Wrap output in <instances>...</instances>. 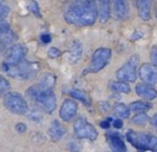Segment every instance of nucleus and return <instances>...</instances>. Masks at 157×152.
Returning a JSON list of instances; mask_svg holds the SVG:
<instances>
[{"instance_id": "0eeeda50", "label": "nucleus", "mask_w": 157, "mask_h": 152, "mask_svg": "<svg viewBox=\"0 0 157 152\" xmlns=\"http://www.w3.org/2000/svg\"><path fill=\"white\" fill-rule=\"evenodd\" d=\"M111 59V49L107 47H101L94 52L91 59V63L89 65L88 72L89 73H97L101 71Z\"/></svg>"}, {"instance_id": "bb28decb", "label": "nucleus", "mask_w": 157, "mask_h": 152, "mask_svg": "<svg viewBox=\"0 0 157 152\" xmlns=\"http://www.w3.org/2000/svg\"><path fill=\"white\" fill-rule=\"evenodd\" d=\"M9 89H10V84L3 76L0 75V94L6 92Z\"/></svg>"}, {"instance_id": "a878e982", "label": "nucleus", "mask_w": 157, "mask_h": 152, "mask_svg": "<svg viewBox=\"0 0 157 152\" xmlns=\"http://www.w3.org/2000/svg\"><path fill=\"white\" fill-rule=\"evenodd\" d=\"M28 10L30 11V12L32 13V14H34L36 17H41V11H40V6L39 4L36 3V1H34V0H31V1H29V3H28Z\"/></svg>"}, {"instance_id": "6e6552de", "label": "nucleus", "mask_w": 157, "mask_h": 152, "mask_svg": "<svg viewBox=\"0 0 157 152\" xmlns=\"http://www.w3.org/2000/svg\"><path fill=\"white\" fill-rule=\"evenodd\" d=\"M74 132L76 136L81 139H89L94 142L98 136L96 129L88 122L85 118H78L74 123Z\"/></svg>"}, {"instance_id": "393cba45", "label": "nucleus", "mask_w": 157, "mask_h": 152, "mask_svg": "<svg viewBox=\"0 0 157 152\" xmlns=\"http://www.w3.org/2000/svg\"><path fill=\"white\" fill-rule=\"evenodd\" d=\"M149 120H150L149 116L145 113H138L130 119V122L137 125H144L149 122Z\"/></svg>"}, {"instance_id": "f3484780", "label": "nucleus", "mask_w": 157, "mask_h": 152, "mask_svg": "<svg viewBox=\"0 0 157 152\" xmlns=\"http://www.w3.org/2000/svg\"><path fill=\"white\" fill-rule=\"evenodd\" d=\"M16 37L12 32L10 25L3 21H0V42L2 45H8L11 42H13Z\"/></svg>"}, {"instance_id": "473e14b6", "label": "nucleus", "mask_w": 157, "mask_h": 152, "mask_svg": "<svg viewBox=\"0 0 157 152\" xmlns=\"http://www.w3.org/2000/svg\"><path fill=\"white\" fill-rule=\"evenodd\" d=\"M112 127L116 129H122L123 127V120L121 118H117L112 120Z\"/></svg>"}, {"instance_id": "f8f14e48", "label": "nucleus", "mask_w": 157, "mask_h": 152, "mask_svg": "<svg viewBox=\"0 0 157 152\" xmlns=\"http://www.w3.org/2000/svg\"><path fill=\"white\" fill-rule=\"evenodd\" d=\"M107 142L111 152H127L126 145L122 136L117 132H110L106 135Z\"/></svg>"}, {"instance_id": "423d86ee", "label": "nucleus", "mask_w": 157, "mask_h": 152, "mask_svg": "<svg viewBox=\"0 0 157 152\" xmlns=\"http://www.w3.org/2000/svg\"><path fill=\"white\" fill-rule=\"evenodd\" d=\"M3 104L8 111L16 115H24L28 111L26 100L17 92H8L4 95Z\"/></svg>"}, {"instance_id": "7ed1b4c3", "label": "nucleus", "mask_w": 157, "mask_h": 152, "mask_svg": "<svg viewBox=\"0 0 157 152\" xmlns=\"http://www.w3.org/2000/svg\"><path fill=\"white\" fill-rule=\"evenodd\" d=\"M127 140L139 150H151L157 152V137L151 134L138 133L136 131H128L126 133Z\"/></svg>"}, {"instance_id": "c9c22d12", "label": "nucleus", "mask_w": 157, "mask_h": 152, "mask_svg": "<svg viewBox=\"0 0 157 152\" xmlns=\"http://www.w3.org/2000/svg\"><path fill=\"white\" fill-rule=\"evenodd\" d=\"M150 122H151V124L153 125L154 127H156L157 129V113L152 117L151 120H150Z\"/></svg>"}, {"instance_id": "f257e3e1", "label": "nucleus", "mask_w": 157, "mask_h": 152, "mask_svg": "<svg viewBox=\"0 0 157 152\" xmlns=\"http://www.w3.org/2000/svg\"><path fill=\"white\" fill-rule=\"evenodd\" d=\"M98 10L95 0H87L82 3L72 6L64 13L66 23L77 27H88L95 23Z\"/></svg>"}, {"instance_id": "7c9ffc66", "label": "nucleus", "mask_w": 157, "mask_h": 152, "mask_svg": "<svg viewBox=\"0 0 157 152\" xmlns=\"http://www.w3.org/2000/svg\"><path fill=\"white\" fill-rule=\"evenodd\" d=\"M60 55H61V52L56 47H52V48H49V50H48V57L52 59L58 58Z\"/></svg>"}, {"instance_id": "f704fd0d", "label": "nucleus", "mask_w": 157, "mask_h": 152, "mask_svg": "<svg viewBox=\"0 0 157 152\" xmlns=\"http://www.w3.org/2000/svg\"><path fill=\"white\" fill-rule=\"evenodd\" d=\"M16 131L18 132V133H24V132L26 131V124H24V123H17L16 124Z\"/></svg>"}, {"instance_id": "f03ea898", "label": "nucleus", "mask_w": 157, "mask_h": 152, "mask_svg": "<svg viewBox=\"0 0 157 152\" xmlns=\"http://www.w3.org/2000/svg\"><path fill=\"white\" fill-rule=\"evenodd\" d=\"M27 94L29 98H31L32 100L39 103L44 108V111H47V113H52L56 109L57 100L52 90L42 89L36 85L29 88L27 91Z\"/></svg>"}, {"instance_id": "4c0bfd02", "label": "nucleus", "mask_w": 157, "mask_h": 152, "mask_svg": "<svg viewBox=\"0 0 157 152\" xmlns=\"http://www.w3.org/2000/svg\"><path fill=\"white\" fill-rule=\"evenodd\" d=\"M155 13H156V17H157V6H156V9H155Z\"/></svg>"}, {"instance_id": "58836bf2", "label": "nucleus", "mask_w": 157, "mask_h": 152, "mask_svg": "<svg viewBox=\"0 0 157 152\" xmlns=\"http://www.w3.org/2000/svg\"><path fill=\"white\" fill-rule=\"evenodd\" d=\"M2 1H3V0H0V2H2Z\"/></svg>"}, {"instance_id": "72a5a7b5", "label": "nucleus", "mask_w": 157, "mask_h": 152, "mask_svg": "<svg viewBox=\"0 0 157 152\" xmlns=\"http://www.w3.org/2000/svg\"><path fill=\"white\" fill-rule=\"evenodd\" d=\"M41 40L43 43L47 44V43H50V41H52V37H50V34L48 33H44L41 36Z\"/></svg>"}, {"instance_id": "2eb2a0df", "label": "nucleus", "mask_w": 157, "mask_h": 152, "mask_svg": "<svg viewBox=\"0 0 157 152\" xmlns=\"http://www.w3.org/2000/svg\"><path fill=\"white\" fill-rule=\"evenodd\" d=\"M98 18L101 24L107 23L111 15V0H97Z\"/></svg>"}, {"instance_id": "c85d7f7f", "label": "nucleus", "mask_w": 157, "mask_h": 152, "mask_svg": "<svg viewBox=\"0 0 157 152\" xmlns=\"http://www.w3.org/2000/svg\"><path fill=\"white\" fill-rule=\"evenodd\" d=\"M150 58H151L152 64L155 68H157V47L156 46L152 47L151 52H150Z\"/></svg>"}, {"instance_id": "2f4dec72", "label": "nucleus", "mask_w": 157, "mask_h": 152, "mask_svg": "<svg viewBox=\"0 0 157 152\" xmlns=\"http://www.w3.org/2000/svg\"><path fill=\"white\" fill-rule=\"evenodd\" d=\"M112 120H113V119L107 118V119H105V120L101 121V122H99V125H101V129H109L110 125H112Z\"/></svg>"}, {"instance_id": "4468645a", "label": "nucleus", "mask_w": 157, "mask_h": 152, "mask_svg": "<svg viewBox=\"0 0 157 152\" xmlns=\"http://www.w3.org/2000/svg\"><path fill=\"white\" fill-rule=\"evenodd\" d=\"M113 15L119 21H124L129 16V6L127 0H112Z\"/></svg>"}, {"instance_id": "dca6fc26", "label": "nucleus", "mask_w": 157, "mask_h": 152, "mask_svg": "<svg viewBox=\"0 0 157 152\" xmlns=\"http://www.w3.org/2000/svg\"><path fill=\"white\" fill-rule=\"evenodd\" d=\"M153 0H137L138 15L142 21H150L152 14Z\"/></svg>"}, {"instance_id": "a211bd4d", "label": "nucleus", "mask_w": 157, "mask_h": 152, "mask_svg": "<svg viewBox=\"0 0 157 152\" xmlns=\"http://www.w3.org/2000/svg\"><path fill=\"white\" fill-rule=\"evenodd\" d=\"M65 133H66V129L58 120L52 121V125H50V127L48 129V134H49L52 142H58V140H60L61 138L65 135Z\"/></svg>"}, {"instance_id": "ddd939ff", "label": "nucleus", "mask_w": 157, "mask_h": 152, "mask_svg": "<svg viewBox=\"0 0 157 152\" xmlns=\"http://www.w3.org/2000/svg\"><path fill=\"white\" fill-rule=\"evenodd\" d=\"M136 93L137 95H139L141 99L147 101V102L153 101L157 96V91L155 88L144 83H140L136 85Z\"/></svg>"}, {"instance_id": "e433bc0d", "label": "nucleus", "mask_w": 157, "mask_h": 152, "mask_svg": "<svg viewBox=\"0 0 157 152\" xmlns=\"http://www.w3.org/2000/svg\"><path fill=\"white\" fill-rule=\"evenodd\" d=\"M76 1L78 2V3H82V2H86L87 0H76Z\"/></svg>"}, {"instance_id": "b1692460", "label": "nucleus", "mask_w": 157, "mask_h": 152, "mask_svg": "<svg viewBox=\"0 0 157 152\" xmlns=\"http://www.w3.org/2000/svg\"><path fill=\"white\" fill-rule=\"evenodd\" d=\"M110 88H111L112 91L118 92V93H124L127 94L130 92V87L127 83H124V81H113V83L110 85Z\"/></svg>"}, {"instance_id": "aec40b11", "label": "nucleus", "mask_w": 157, "mask_h": 152, "mask_svg": "<svg viewBox=\"0 0 157 152\" xmlns=\"http://www.w3.org/2000/svg\"><path fill=\"white\" fill-rule=\"evenodd\" d=\"M55 83H56V76L52 73H45V75L40 79L37 86H39L40 88H42V89L52 90V88H54V86H55Z\"/></svg>"}, {"instance_id": "412c9836", "label": "nucleus", "mask_w": 157, "mask_h": 152, "mask_svg": "<svg viewBox=\"0 0 157 152\" xmlns=\"http://www.w3.org/2000/svg\"><path fill=\"white\" fill-rule=\"evenodd\" d=\"M129 108L132 111H135L137 114L144 113L152 108V104L147 101H135V102L130 103Z\"/></svg>"}, {"instance_id": "5701e85b", "label": "nucleus", "mask_w": 157, "mask_h": 152, "mask_svg": "<svg viewBox=\"0 0 157 152\" xmlns=\"http://www.w3.org/2000/svg\"><path fill=\"white\" fill-rule=\"evenodd\" d=\"M113 111L116 114V116H118L121 119H126L130 116V108L127 107L123 103H118L113 106Z\"/></svg>"}, {"instance_id": "39448f33", "label": "nucleus", "mask_w": 157, "mask_h": 152, "mask_svg": "<svg viewBox=\"0 0 157 152\" xmlns=\"http://www.w3.org/2000/svg\"><path fill=\"white\" fill-rule=\"evenodd\" d=\"M139 57L134 55L117 71V78L124 83H135L138 77Z\"/></svg>"}, {"instance_id": "9d476101", "label": "nucleus", "mask_w": 157, "mask_h": 152, "mask_svg": "<svg viewBox=\"0 0 157 152\" xmlns=\"http://www.w3.org/2000/svg\"><path fill=\"white\" fill-rule=\"evenodd\" d=\"M138 75L144 84L147 85H157V68L150 63H144L139 68Z\"/></svg>"}, {"instance_id": "6ab92c4d", "label": "nucleus", "mask_w": 157, "mask_h": 152, "mask_svg": "<svg viewBox=\"0 0 157 152\" xmlns=\"http://www.w3.org/2000/svg\"><path fill=\"white\" fill-rule=\"evenodd\" d=\"M82 55V45L79 41H73L70 47V61L75 63L81 58Z\"/></svg>"}, {"instance_id": "9b49d317", "label": "nucleus", "mask_w": 157, "mask_h": 152, "mask_svg": "<svg viewBox=\"0 0 157 152\" xmlns=\"http://www.w3.org/2000/svg\"><path fill=\"white\" fill-rule=\"evenodd\" d=\"M77 103L73 100H65L61 105V108H60V117L63 121L65 122H70L72 121L73 119L76 117L77 114Z\"/></svg>"}, {"instance_id": "cd10ccee", "label": "nucleus", "mask_w": 157, "mask_h": 152, "mask_svg": "<svg viewBox=\"0 0 157 152\" xmlns=\"http://www.w3.org/2000/svg\"><path fill=\"white\" fill-rule=\"evenodd\" d=\"M10 11L11 10L8 6H6V4H3L2 2H0V21L6 18L9 15V13H10Z\"/></svg>"}, {"instance_id": "20e7f679", "label": "nucleus", "mask_w": 157, "mask_h": 152, "mask_svg": "<svg viewBox=\"0 0 157 152\" xmlns=\"http://www.w3.org/2000/svg\"><path fill=\"white\" fill-rule=\"evenodd\" d=\"M4 72L12 77H17L21 79H29L35 76L37 72V63L23 61L17 65H8L3 64Z\"/></svg>"}, {"instance_id": "1a4fd4ad", "label": "nucleus", "mask_w": 157, "mask_h": 152, "mask_svg": "<svg viewBox=\"0 0 157 152\" xmlns=\"http://www.w3.org/2000/svg\"><path fill=\"white\" fill-rule=\"evenodd\" d=\"M26 55H27V47L21 44H15L6 52L4 62L8 65H17L23 62Z\"/></svg>"}, {"instance_id": "4be33fe9", "label": "nucleus", "mask_w": 157, "mask_h": 152, "mask_svg": "<svg viewBox=\"0 0 157 152\" xmlns=\"http://www.w3.org/2000/svg\"><path fill=\"white\" fill-rule=\"evenodd\" d=\"M68 93L71 94V96H72V98L76 99V100L81 101L83 104L91 105V99H90V96L88 95V94L86 93L85 91H82V90L72 89V90H70V91H68Z\"/></svg>"}, {"instance_id": "c756f323", "label": "nucleus", "mask_w": 157, "mask_h": 152, "mask_svg": "<svg viewBox=\"0 0 157 152\" xmlns=\"http://www.w3.org/2000/svg\"><path fill=\"white\" fill-rule=\"evenodd\" d=\"M68 149H70L71 152H80L81 145L77 142H71L68 144Z\"/></svg>"}]
</instances>
